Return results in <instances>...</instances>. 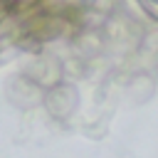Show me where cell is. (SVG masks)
<instances>
[{
	"mask_svg": "<svg viewBox=\"0 0 158 158\" xmlns=\"http://www.w3.org/2000/svg\"><path fill=\"white\" fill-rule=\"evenodd\" d=\"M42 104L47 106V111H49L54 118H64V116H69V114L74 111V106H77V91H74V86L59 81V84L44 89Z\"/></svg>",
	"mask_w": 158,
	"mask_h": 158,
	"instance_id": "1",
	"label": "cell"
},
{
	"mask_svg": "<svg viewBox=\"0 0 158 158\" xmlns=\"http://www.w3.org/2000/svg\"><path fill=\"white\" fill-rule=\"evenodd\" d=\"M7 96L12 99V104L27 109V106H35V104L42 101L44 89H42L37 81H32L27 74H20V77H15V79L7 84Z\"/></svg>",
	"mask_w": 158,
	"mask_h": 158,
	"instance_id": "2",
	"label": "cell"
},
{
	"mask_svg": "<svg viewBox=\"0 0 158 158\" xmlns=\"http://www.w3.org/2000/svg\"><path fill=\"white\" fill-rule=\"evenodd\" d=\"M25 74L32 81H37L42 89H49V86H54V84L62 81V64L54 57H40V59H35L25 69Z\"/></svg>",
	"mask_w": 158,
	"mask_h": 158,
	"instance_id": "3",
	"label": "cell"
}]
</instances>
